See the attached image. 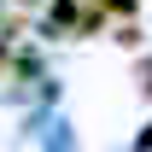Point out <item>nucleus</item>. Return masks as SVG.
<instances>
[{"mask_svg": "<svg viewBox=\"0 0 152 152\" xmlns=\"http://www.w3.org/2000/svg\"><path fill=\"white\" fill-rule=\"evenodd\" d=\"M76 23V0H53V29H70Z\"/></svg>", "mask_w": 152, "mask_h": 152, "instance_id": "obj_1", "label": "nucleus"}, {"mask_svg": "<svg viewBox=\"0 0 152 152\" xmlns=\"http://www.w3.org/2000/svg\"><path fill=\"white\" fill-rule=\"evenodd\" d=\"M99 12H123V18H134V6H140V0H94Z\"/></svg>", "mask_w": 152, "mask_h": 152, "instance_id": "obj_2", "label": "nucleus"}, {"mask_svg": "<svg viewBox=\"0 0 152 152\" xmlns=\"http://www.w3.org/2000/svg\"><path fill=\"white\" fill-rule=\"evenodd\" d=\"M117 41L123 47H140V23H117Z\"/></svg>", "mask_w": 152, "mask_h": 152, "instance_id": "obj_3", "label": "nucleus"}]
</instances>
